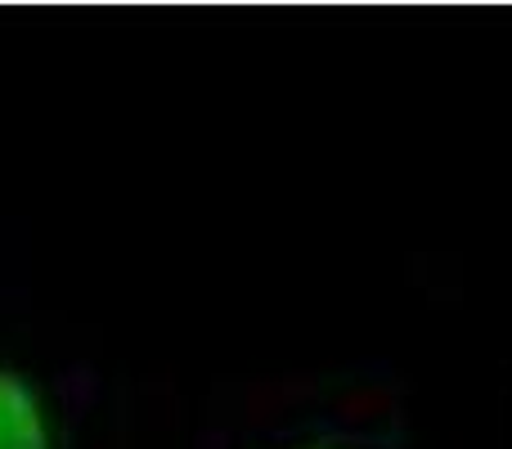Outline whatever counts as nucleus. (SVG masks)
Here are the masks:
<instances>
[{"label": "nucleus", "instance_id": "nucleus-1", "mask_svg": "<svg viewBox=\"0 0 512 449\" xmlns=\"http://www.w3.org/2000/svg\"><path fill=\"white\" fill-rule=\"evenodd\" d=\"M0 449H50L41 396L18 369H0Z\"/></svg>", "mask_w": 512, "mask_h": 449}]
</instances>
